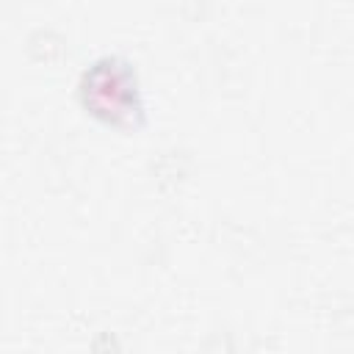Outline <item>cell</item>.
<instances>
[{
  "label": "cell",
  "mask_w": 354,
  "mask_h": 354,
  "mask_svg": "<svg viewBox=\"0 0 354 354\" xmlns=\"http://www.w3.org/2000/svg\"><path fill=\"white\" fill-rule=\"evenodd\" d=\"M77 100L88 116L116 130H138L147 122L136 66L122 55L91 61L77 80Z\"/></svg>",
  "instance_id": "1"
}]
</instances>
